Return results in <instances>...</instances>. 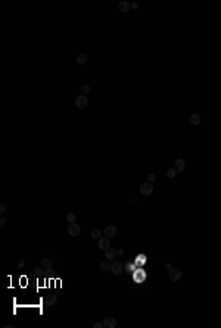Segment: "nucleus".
<instances>
[{
  "label": "nucleus",
  "instance_id": "12",
  "mask_svg": "<svg viewBox=\"0 0 221 328\" xmlns=\"http://www.w3.org/2000/svg\"><path fill=\"white\" fill-rule=\"evenodd\" d=\"M189 121H190V124H192V125H199L202 119H201V115H199V113H193V115H190Z\"/></svg>",
  "mask_w": 221,
  "mask_h": 328
},
{
  "label": "nucleus",
  "instance_id": "5",
  "mask_svg": "<svg viewBox=\"0 0 221 328\" xmlns=\"http://www.w3.org/2000/svg\"><path fill=\"white\" fill-rule=\"evenodd\" d=\"M58 302V296L56 294H47L44 297V305L46 306H53V305H56Z\"/></svg>",
  "mask_w": 221,
  "mask_h": 328
},
{
  "label": "nucleus",
  "instance_id": "1",
  "mask_svg": "<svg viewBox=\"0 0 221 328\" xmlns=\"http://www.w3.org/2000/svg\"><path fill=\"white\" fill-rule=\"evenodd\" d=\"M80 233H81V228H80V225H77L75 222H71L68 225V234L71 237H78Z\"/></svg>",
  "mask_w": 221,
  "mask_h": 328
},
{
  "label": "nucleus",
  "instance_id": "6",
  "mask_svg": "<svg viewBox=\"0 0 221 328\" xmlns=\"http://www.w3.org/2000/svg\"><path fill=\"white\" fill-rule=\"evenodd\" d=\"M103 327L105 328H115L117 327V319L114 316H108L103 321Z\"/></svg>",
  "mask_w": 221,
  "mask_h": 328
},
{
  "label": "nucleus",
  "instance_id": "2",
  "mask_svg": "<svg viewBox=\"0 0 221 328\" xmlns=\"http://www.w3.org/2000/svg\"><path fill=\"white\" fill-rule=\"evenodd\" d=\"M140 193H142V196H150V194L153 193V185H152V183H145V184H142L140 185Z\"/></svg>",
  "mask_w": 221,
  "mask_h": 328
},
{
  "label": "nucleus",
  "instance_id": "11",
  "mask_svg": "<svg viewBox=\"0 0 221 328\" xmlns=\"http://www.w3.org/2000/svg\"><path fill=\"white\" fill-rule=\"evenodd\" d=\"M117 227H114V225H108V227L105 228V236L106 237H115V234H117Z\"/></svg>",
  "mask_w": 221,
  "mask_h": 328
},
{
  "label": "nucleus",
  "instance_id": "21",
  "mask_svg": "<svg viewBox=\"0 0 221 328\" xmlns=\"http://www.w3.org/2000/svg\"><path fill=\"white\" fill-rule=\"evenodd\" d=\"M155 178H156V175H155L153 172H150V174L147 175V181H149V183H153V181H155Z\"/></svg>",
  "mask_w": 221,
  "mask_h": 328
},
{
  "label": "nucleus",
  "instance_id": "26",
  "mask_svg": "<svg viewBox=\"0 0 221 328\" xmlns=\"http://www.w3.org/2000/svg\"><path fill=\"white\" fill-rule=\"evenodd\" d=\"M118 255H119V256H121V255H124V250H122V249H119V250H118Z\"/></svg>",
  "mask_w": 221,
  "mask_h": 328
},
{
  "label": "nucleus",
  "instance_id": "16",
  "mask_svg": "<svg viewBox=\"0 0 221 328\" xmlns=\"http://www.w3.org/2000/svg\"><path fill=\"white\" fill-rule=\"evenodd\" d=\"M99 268H100V271H102V272H109V271H111V265L108 263V262H102Z\"/></svg>",
  "mask_w": 221,
  "mask_h": 328
},
{
  "label": "nucleus",
  "instance_id": "3",
  "mask_svg": "<svg viewBox=\"0 0 221 328\" xmlns=\"http://www.w3.org/2000/svg\"><path fill=\"white\" fill-rule=\"evenodd\" d=\"M75 106L78 109H85L87 108V97H85L84 94H80L75 99Z\"/></svg>",
  "mask_w": 221,
  "mask_h": 328
},
{
  "label": "nucleus",
  "instance_id": "17",
  "mask_svg": "<svg viewBox=\"0 0 221 328\" xmlns=\"http://www.w3.org/2000/svg\"><path fill=\"white\" fill-rule=\"evenodd\" d=\"M90 236H92V238H100V236H102V233H100V230H97V228H94V230H92V233H90Z\"/></svg>",
  "mask_w": 221,
  "mask_h": 328
},
{
  "label": "nucleus",
  "instance_id": "7",
  "mask_svg": "<svg viewBox=\"0 0 221 328\" xmlns=\"http://www.w3.org/2000/svg\"><path fill=\"white\" fill-rule=\"evenodd\" d=\"M109 246H111L109 237H102V238L99 240V249H100V250H108Z\"/></svg>",
  "mask_w": 221,
  "mask_h": 328
},
{
  "label": "nucleus",
  "instance_id": "13",
  "mask_svg": "<svg viewBox=\"0 0 221 328\" xmlns=\"http://www.w3.org/2000/svg\"><path fill=\"white\" fill-rule=\"evenodd\" d=\"M40 265H42V268H44V269H52V266H53V263H52V261L49 259V258H43L42 259V262H40Z\"/></svg>",
  "mask_w": 221,
  "mask_h": 328
},
{
  "label": "nucleus",
  "instance_id": "22",
  "mask_svg": "<svg viewBox=\"0 0 221 328\" xmlns=\"http://www.w3.org/2000/svg\"><path fill=\"white\" fill-rule=\"evenodd\" d=\"M93 327H94V328H102V327H103V324H100V322H96Z\"/></svg>",
  "mask_w": 221,
  "mask_h": 328
},
{
  "label": "nucleus",
  "instance_id": "10",
  "mask_svg": "<svg viewBox=\"0 0 221 328\" xmlns=\"http://www.w3.org/2000/svg\"><path fill=\"white\" fill-rule=\"evenodd\" d=\"M174 169L177 171V172H183L184 169H186V163H184V160L183 159H177L174 162Z\"/></svg>",
  "mask_w": 221,
  "mask_h": 328
},
{
  "label": "nucleus",
  "instance_id": "25",
  "mask_svg": "<svg viewBox=\"0 0 221 328\" xmlns=\"http://www.w3.org/2000/svg\"><path fill=\"white\" fill-rule=\"evenodd\" d=\"M131 8H133V9H139V3H136V2H134V3L131 5Z\"/></svg>",
  "mask_w": 221,
  "mask_h": 328
},
{
  "label": "nucleus",
  "instance_id": "24",
  "mask_svg": "<svg viewBox=\"0 0 221 328\" xmlns=\"http://www.w3.org/2000/svg\"><path fill=\"white\" fill-rule=\"evenodd\" d=\"M5 222H6V219H5V216H2L0 218V225H5Z\"/></svg>",
  "mask_w": 221,
  "mask_h": 328
},
{
  "label": "nucleus",
  "instance_id": "15",
  "mask_svg": "<svg viewBox=\"0 0 221 328\" xmlns=\"http://www.w3.org/2000/svg\"><path fill=\"white\" fill-rule=\"evenodd\" d=\"M118 8H119V12H122V13H127L128 10H130V8H131V5H128L127 2H121L118 5Z\"/></svg>",
  "mask_w": 221,
  "mask_h": 328
},
{
  "label": "nucleus",
  "instance_id": "18",
  "mask_svg": "<svg viewBox=\"0 0 221 328\" xmlns=\"http://www.w3.org/2000/svg\"><path fill=\"white\" fill-rule=\"evenodd\" d=\"M75 219H77V215L74 212H69L68 215H67V221H68L69 224H71V222H75Z\"/></svg>",
  "mask_w": 221,
  "mask_h": 328
},
{
  "label": "nucleus",
  "instance_id": "4",
  "mask_svg": "<svg viewBox=\"0 0 221 328\" xmlns=\"http://www.w3.org/2000/svg\"><path fill=\"white\" fill-rule=\"evenodd\" d=\"M168 277H170V280L171 281H174V283H176V281H179L180 278H181V271H180V268H171Z\"/></svg>",
  "mask_w": 221,
  "mask_h": 328
},
{
  "label": "nucleus",
  "instance_id": "23",
  "mask_svg": "<svg viewBox=\"0 0 221 328\" xmlns=\"http://www.w3.org/2000/svg\"><path fill=\"white\" fill-rule=\"evenodd\" d=\"M0 212H2V213H5V212H6V206H5V205H2V206H0Z\"/></svg>",
  "mask_w": 221,
  "mask_h": 328
},
{
  "label": "nucleus",
  "instance_id": "8",
  "mask_svg": "<svg viewBox=\"0 0 221 328\" xmlns=\"http://www.w3.org/2000/svg\"><path fill=\"white\" fill-rule=\"evenodd\" d=\"M111 272H112L114 275H119V274L122 272V265H121L119 262H114V263L111 265Z\"/></svg>",
  "mask_w": 221,
  "mask_h": 328
},
{
  "label": "nucleus",
  "instance_id": "19",
  "mask_svg": "<svg viewBox=\"0 0 221 328\" xmlns=\"http://www.w3.org/2000/svg\"><path fill=\"white\" fill-rule=\"evenodd\" d=\"M176 174H177V171H176L174 168L168 169V171H167V177H168V178H174V177H176Z\"/></svg>",
  "mask_w": 221,
  "mask_h": 328
},
{
  "label": "nucleus",
  "instance_id": "9",
  "mask_svg": "<svg viewBox=\"0 0 221 328\" xmlns=\"http://www.w3.org/2000/svg\"><path fill=\"white\" fill-rule=\"evenodd\" d=\"M105 255H106V259H108V261H114V259L118 256V250H115V249L109 247L108 250H105Z\"/></svg>",
  "mask_w": 221,
  "mask_h": 328
},
{
  "label": "nucleus",
  "instance_id": "20",
  "mask_svg": "<svg viewBox=\"0 0 221 328\" xmlns=\"http://www.w3.org/2000/svg\"><path fill=\"white\" fill-rule=\"evenodd\" d=\"M89 93H90V87H89V85L85 84V85H83V87H81V94H89Z\"/></svg>",
  "mask_w": 221,
  "mask_h": 328
},
{
  "label": "nucleus",
  "instance_id": "14",
  "mask_svg": "<svg viewBox=\"0 0 221 328\" xmlns=\"http://www.w3.org/2000/svg\"><path fill=\"white\" fill-rule=\"evenodd\" d=\"M87 60H89V56H87L85 53H80V55L77 56V63H78V65H84V63H87Z\"/></svg>",
  "mask_w": 221,
  "mask_h": 328
}]
</instances>
